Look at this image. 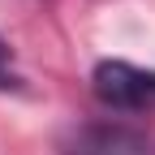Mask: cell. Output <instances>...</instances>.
<instances>
[{
  "label": "cell",
  "mask_w": 155,
  "mask_h": 155,
  "mask_svg": "<svg viewBox=\"0 0 155 155\" xmlns=\"http://www.w3.org/2000/svg\"><path fill=\"white\" fill-rule=\"evenodd\" d=\"M91 91L112 112H147L155 108V69H138L129 61H99L91 73Z\"/></svg>",
  "instance_id": "cell-1"
},
{
  "label": "cell",
  "mask_w": 155,
  "mask_h": 155,
  "mask_svg": "<svg viewBox=\"0 0 155 155\" xmlns=\"http://www.w3.org/2000/svg\"><path fill=\"white\" fill-rule=\"evenodd\" d=\"M61 155H155V142L134 125L95 121V125L73 129L61 147Z\"/></svg>",
  "instance_id": "cell-2"
},
{
  "label": "cell",
  "mask_w": 155,
  "mask_h": 155,
  "mask_svg": "<svg viewBox=\"0 0 155 155\" xmlns=\"http://www.w3.org/2000/svg\"><path fill=\"white\" fill-rule=\"evenodd\" d=\"M17 82H22V78L13 73V52H9L5 39H0V91H13Z\"/></svg>",
  "instance_id": "cell-3"
}]
</instances>
